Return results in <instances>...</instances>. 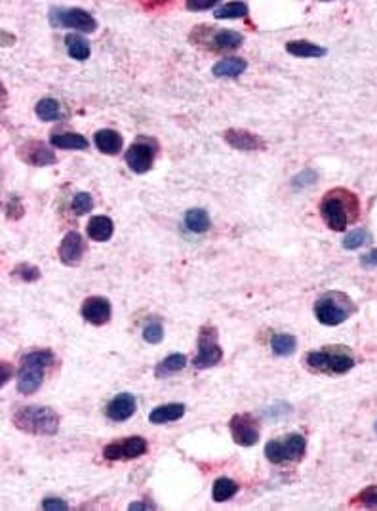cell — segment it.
I'll return each mask as SVG.
<instances>
[{
	"label": "cell",
	"instance_id": "6da1fadb",
	"mask_svg": "<svg viewBox=\"0 0 377 511\" xmlns=\"http://www.w3.org/2000/svg\"><path fill=\"white\" fill-rule=\"evenodd\" d=\"M320 216L332 231H345L358 222L360 201L352 191L343 188L330 189L320 201Z\"/></svg>",
	"mask_w": 377,
	"mask_h": 511
},
{
	"label": "cell",
	"instance_id": "7a4b0ae2",
	"mask_svg": "<svg viewBox=\"0 0 377 511\" xmlns=\"http://www.w3.org/2000/svg\"><path fill=\"white\" fill-rule=\"evenodd\" d=\"M308 370L326 376L347 374L354 365V355L345 345H326L324 350L308 351L305 357Z\"/></svg>",
	"mask_w": 377,
	"mask_h": 511
},
{
	"label": "cell",
	"instance_id": "3957f363",
	"mask_svg": "<svg viewBox=\"0 0 377 511\" xmlns=\"http://www.w3.org/2000/svg\"><path fill=\"white\" fill-rule=\"evenodd\" d=\"M53 353L48 350L31 351L21 359L17 370V391L21 395H33L42 385L46 370L53 365Z\"/></svg>",
	"mask_w": 377,
	"mask_h": 511
},
{
	"label": "cell",
	"instance_id": "277c9868",
	"mask_svg": "<svg viewBox=\"0 0 377 511\" xmlns=\"http://www.w3.org/2000/svg\"><path fill=\"white\" fill-rule=\"evenodd\" d=\"M14 426L29 435L51 437L60 429V418L48 407H21L12 416Z\"/></svg>",
	"mask_w": 377,
	"mask_h": 511
},
{
	"label": "cell",
	"instance_id": "5b68a950",
	"mask_svg": "<svg viewBox=\"0 0 377 511\" xmlns=\"http://www.w3.org/2000/svg\"><path fill=\"white\" fill-rule=\"evenodd\" d=\"M191 43L198 44V46L214 52V54H225V52L240 48L244 43V34L232 31V29H214L210 25H198L191 33Z\"/></svg>",
	"mask_w": 377,
	"mask_h": 511
},
{
	"label": "cell",
	"instance_id": "8992f818",
	"mask_svg": "<svg viewBox=\"0 0 377 511\" xmlns=\"http://www.w3.org/2000/svg\"><path fill=\"white\" fill-rule=\"evenodd\" d=\"M356 311L352 299L343 292H326L315 304V317L324 326H337L345 323Z\"/></svg>",
	"mask_w": 377,
	"mask_h": 511
},
{
	"label": "cell",
	"instance_id": "52a82bcc",
	"mask_svg": "<svg viewBox=\"0 0 377 511\" xmlns=\"http://www.w3.org/2000/svg\"><path fill=\"white\" fill-rule=\"evenodd\" d=\"M305 451H307V439L301 433H290L265 444L267 460L276 466L300 462L305 456Z\"/></svg>",
	"mask_w": 377,
	"mask_h": 511
},
{
	"label": "cell",
	"instance_id": "ba28073f",
	"mask_svg": "<svg viewBox=\"0 0 377 511\" xmlns=\"http://www.w3.org/2000/svg\"><path fill=\"white\" fill-rule=\"evenodd\" d=\"M223 359V350L217 343V328L215 326H202L198 332V353L193 359L195 368H212L219 365Z\"/></svg>",
	"mask_w": 377,
	"mask_h": 511
},
{
	"label": "cell",
	"instance_id": "9c48e42d",
	"mask_svg": "<svg viewBox=\"0 0 377 511\" xmlns=\"http://www.w3.org/2000/svg\"><path fill=\"white\" fill-rule=\"evenodd\" d=\"M50 23L53 27H67V29H77L82 33H94L97 29V21L92 14L80 8H51L50 10Z\"/></svg>",
	"mask_w": 377,
	"mask_h": 511
},
{
	"label": "cell",
	"instance_id": "30bf717a",
	"mask_svg": "<svg viewBox=\"0 0 377 511\" xmlns=\"http://www.w3.org/2000/svg\"><path fill=\"white\" fill-rule=\"evenodd\" d=\"M149 451V444L143 437H126L122 441H114L109 443L103 448V456L111 462H124L134 460L143 456Z\"/></svg>",
	"mask_w": 377,
	"mask_h": 511
},
{
	"label": "cell",
	"instance_id": "8fae6325",
	"mask_svg": "<svg viewBox=\"0 0 377 511\" xmlns=\"http://www.w3.org/2000/svg\"><path fill=\"white\" fill-rule=\"evenodd\" d=\"M232 441L240 446H254L259 441V424L250 412L234 414L229 422Z\"/></svg>",
	"mask_w": 377,
	"mask_h": 511
},
{
	"label": "cell",
	"instance_id": "7c38bea8",
	"mask_svg": "<svg viewBox=\"0 0 377 511\" xmlns=\"http://www.w3.org/2000/svg\"><path fill=\"white\" fill-rule=\"evenodd\" d=\"M154 157H156V149L153 145L149 144L147 139H139L136 144H132L126 155H124V161L128 164V168L136 174H145L153 168L154 164Z\"/></svg>",
	"mask_w": 377,
	"mask_h": 511
},
{
	"label": "cell",
	"instance_id": "4fadbf2b",
	"mask_svg": "<svg viewBox=\"0 0 377 511\" xmlns=\"http://www.w3.org/2000/svg\"><path fill=\"white\" fill-rule=\"evenodd\" d=\"M17 155L19 159L31 166H51L56 164V153L51 151L50 147L42 141H36V139H31L23 144L19 149H17Z\"/></svg>",
	"mask_w": 377,
	"mask_h": 511
},
{
	"label": "cell",
	"instance_id": "5bb4252c",
	"mask_svg": "<svg viewBox=\"0 0 377 511\" xmlns=\"http://www.w3.org/2000/svg\"><path fill=\"white\" fill-rule=\"evenodd\" d=\"M223 137L232 149H239V151H263V149H267L263 137L250 132V130H244V128H231L223 134Z\"/></svg>",
	"mask_w": 377,
	"mask_h": 511
},
{
	"label": "cell",
	"instance_id": "9a60e30c",
	"mask_svg": "<svg viewBox=\"0 0 377 511\" xmlns=\"http://www.w3.org/2000/svg\"><path fill=\"white\" fill-rule=\"evenodd\" d=\"M82 317L86 323L103 326L111 321V304L103 296H90L82 304Z\"/></svg>",
	"mask_w": 377,
	"mask_h": 511
},
{
	"label": "cell",
	"instance_id": "2e32d148",
	"mask_svg": "<svg viewBox=\"0 0 377 511\" xmlns=\"http://www.w3.org/2000/svg\"><path fill=\"white\" fill-rule=\"evenodd\" d=\"M84 250L86 242L84 239H82V235L77 233V231H69L60 245V260L65 265H69V267L78 265L82 262Z\"/></svg>",
	"mask_w": 377,
	"mask_h": 511
},
{
	"label": "cell",
	"instance_id": "e0dca14e",
	"mask_svg": "<svg viewBox=\"0 0 377 511\" xmlns=\"http://www.w3.org/2000/svg\"><path fill=\"white\" fill-rule=\"evenodd\" d=\"M136 397L132 393H119L117 397H112L109 400L105 412H107V418L112 420V422H124V420H128V418L136 414Z\"/></svg>",
	"mask_w": 377,
	"mask_h": 511
},
{
	"label": "cell",
	"instance_id": "ac0fdd59",
	"mask_svg": "<svg viewBox=\"0 0 377 511\" xmlns=\"http://www.w3.org/2000/svg\"><path fill=\"white\" fill-rule=\"evenodd\" d=\"M94 144L103 155H119L122 151L124 139L119 132H114L111 128H103V130L95 132Z\"/></svg>",
	"mask_w": 377,
	"mask_h": 511
},
{
	"label": "cell",
	"instance_id": "d6986e66",
	"mask_svg": "<svg viewBox=\"0 0 377 511\" xmlns=\"http://www.w3.org/2000/svg\"><path fill=\"white\" fill-rule=\"evenodd\" d=\"M86 231H88V237L92 240L105 242V240H109L112 237L114 223L107 216H94V218H90V222L86 225Z\"/></svg>",
	"mask_w": 377,
	"mask_h": 511
},
{
	"label": "cell",
	"instance_id": "ffe728a7",
	"mask_svg": "<svg viewBox=\"0 0 377 511\" xmlns=\"http://www.w3.org/2000/svg\"><path fill=\"white\" fill-rule=\"evenodd\" d=\"M185 414V405L183 402H168V405H160L149 414V422L151 424H168V422H175Z\"/></svg>",
	"mask_w": 377,
	"mask_h": 511
},
{
	"label": "cell",
	"instance_id": "44dd1931",
	"mask_svg": "<svg viewBox=\"0 0 377 511\" xmlns=\"http://www.w3.org/2000/svg\"><path fill=\"white\" fill-rule=\"evenodd\" d=\"M248 69V63L244 60H240V58H225V60H219L215 63L214 67H212V73H214V77H240L244 71Z\"/></svg>",
	"mask_w": 377,
	"mask_h": 511
},
{
	"label": "cell",
	"instance_id": "7402d4cb",
	"mask_svg": "<svg viewBox=\"0 0 377 511\" xmlns=\"http://www.w3.org/2000/svg\"><path fill=\"white\" fill-rule=\"evenodd\" d=\"M187 365V357L183 353H173V355H168V357L160 361L156 368H154V376L156 378H168L171 374H178Z\"/></svg>",
	"mask_w": 377,
	"mask_h": 511
},
{
	"label": "cell",
	"instance_id": "603a6c76",
	"mask_svg": "<svg viewBox=\"0 0 377 511\" xmlns=\"http://www.w3.org/2000/svg\"><path fill=\"white\" fill-rule=\"evenodd\" d=\"M286 52L295 58H324L326 48L308 43V41H291L286 44Z\"/></svg>",
	"mask_w": 377,
	"mask_h": 511
},
{
	"label": "cell",
	"instance_id": "cb8c5ba5",
	"mask_svg": "<svg viewBox=\"0 0 377 511\" xmlns=\"http://www.w3.org/2000/svg\"><path fill=\"white\" fill-rule=\"evenodd\" d=\"M50 144L58 149H67V151H84L90 147L88 139L80 134H53L50 137Z\"/></svg>",
	"mask_w": 377,
	"mask_h": 511
},
{
	"label": "cell",
	"instance_id": "d4e9b609",
	"mask_svg": "<svg viewBox=\"0 0 377 511\" xmlns=\"http://www.w3.org/2000/svg\"><path fill=\"white\" fill-rule=\"evenodd\" d=\"M185 225L193 233H206L212 225V220H210V216H208L204 208H193V210H188L185 214Z\"/></svg>",
	"mask_w": 377,
	"mask_h": 511
},
{
	"label": "cell",
	"instance_id": "484cf974",
	"mask_svg": "<svg viewBox=\"0 0 377 511\" xmlns=\"http://www.w3.org/2000/svg\"><path fill=\"white\" fill-rule=\"evenodd\" d=\"M239 490L240 485L236 481H232L229 477H219L214 483V488H212V498H214V502H227Z\"/></svg>",
	"mask_w": 377,
	"mask_h": 511
},
{
	"label": "cell",
	"instance_id": "4316f807",
	"mask_svg": "<svg viewBox=\"0 0 377 511\" xmlns=\"http://www.w3.org/2000/svg\"><path fill=\"white\" fill-rule=\"evenodd\" d=\"M65 46L71 58L78 61H84L90 58V44L80 34H67L65 36Z\"/></svg>",
	"mask_w": 377,
	"mask_h": 511
},
{
	"label": "cell",
	"instance_id": "83f0119b",
	"mask_svg": "<svg viewBox=\"0 0 377 511\" xmlns=\"http://www.w3.org/2000/svg\"><path fill=\"white\" fill-rule=\"evenodd\" d=\"M34 113L40 120H46V122H51V120H58L61 117V107L58 100L53 98H44L40 102L36 103L34 107Z\"/></svg>",
	"mask_w": 377,
	"mask_h": 511
},
{
	"label": "cell",
	"instance_id": "f1b7e54d",
	"mask_svg": "<svg viewBox=\"0 0 377 511\" xmlns=\"http://www.w3.org/2000/svg\"><path fill=\"white\" fill-rule=\"evenodd\" d=\"M248 14L250 10L246 2H227V4H223L214 12L215 19H240V17H246Z\"/></svg>",
	"mask_w": 377,
	"mask_h": 511
},
{
	"label": "cell",
	"instance_id": "f546056e",
	"mask_svg": "<svg viewBox=\"0 0 377 511\" xmlns=\"http://www.w3.org/2000/svg\"><path fill=\"white\" fill-rule=\"evenodd\" d=\"M271 348L276 355L280 357H290L291 353L297 348V340L290 336V334H276L273 336V341H271Z\"/></svg>",
	"mask_w": 377,
	"mask_h": 511
},
{
	"label": "cell",
	"instance_id": "4dcf8cb0",
	"mask_svg": "<svg viewBox=\"0 0 377 511\" xmlns=\"http://www.w3.org/2000/svg\"><path fill=\"white\" fill-rule=\"evenodd\" d=\"M368 240H369L368 231L364 229L351 231V233H347V237L343 240V248H345V250H356V248H360L362 245H366Z\"/></svg>",
	"mask_w": 377,
	"mask_h": 511
},
{
	"label": "cell",
	"instance_id": "1f68e13d",
	"mask_svg": "<svg viewBox=\"0 0 377 511\" xmlns=\"http://www.w3.org/2000/svg\"><path fill=\"white\" fill-rule=\"evenodd\" d=\"M354 506H364V508H377V485H372L364 488L362 492L352 498Z\"/></svg>",
	"mask_w": 377,
	"mask_h": 511
},
{
	"label": "cell",
	"instance_id": "d6a6232c",
	"mask_svg": "<svg viewBox=\"0 0 377 511\" xmlns=\"http://www.w3.org/2000/svg\"><path fill=\"white\" fill-rule=\"evenodd\" d=\"M71 208H73V212L77 214V216H84V214H88L94 208V198H92L90 193H78V195L73 198Z\"/></svg>",
	"mask_w": 377,
	"mask_h": 511
},
{
	"label": "cell",
	"instance_id": "836d02e7",
	"mask_svg": "<svg viewBox=\"0 0 377 511\" xmlns=\"http://www.w3.org/2000/svg\"><path fill=\"white\" fill-rule=\"evenodd\" d=\"M14 273H16L17 277L23 282H34L40 279V269H38L36 265L31 264H19L16 269H14Z\"/></svg>",
	"mask_w": 377,
	"mask_h": 511
},
{
	"label": "cell",
	"instance_id": "e575fe53",
	"mask_svg": "<svg viewBox=\"0 0 377 511\" xmlns=\"http://www.w3.org/2000/svg\"><path fill=\"white\" fill-rule=\"evenodd\" d=\"M164 338V328H162V324L160 323H149L143 328V340L147 341V343H160Z\"/></svg>",
	"mask_w": 377,
	"mask_h": 511
},
{
	"label": "cell",
	"instance_id": "d590c367",
	"mask_svg": "<svg viewBox=\"0 0 377 511\" xmlns=\"http://www.w3.org/2000/svg\"><path fill=\"white\" fill-rule=\"evenodd\" d=\"M217 6V0H188V2H185V8L187 10H195V12H198V10H210V8H215Z\"/></svg>",
	"mask_w": 377,
	"mask_h": 511
},
{
	"label": "cell",
	"instance_id": "8d00e7d4",
	"mask_svg": "<svg viewBox=\"0 0 377 511\" xmlns=\"http://www.w3.org/2000/svg\"><path fill=\"white\" fill-rule=\"evenodd\" d=\"M8 218L12 220H19L21 216H23V205H21V201L17 198V196H12L8 203Z\"/></svg>",
	"mask_w": 377,
	"mask_h": 511
},
{
	"label": "cell",
	"instance_id": "74e56055",
	"mask_svg": "<svg viewBox=\"0 0 377 511\" xmlns=\"http://www.w3.org/2000/svg\"><path fill=\"white\" fill-rule=\"evenodd\" d=\"M42 510L65 511V510H69V506H67V502H63V500H60V498H46V500L42 502Z\"/></svg>",
	"mask_w": 377,
	"mask_h": 511
},
{
	"label": "cell",
	"instance_id": "f35d334b",
	"mask_svg": "<svg viewBox=\"0 0 377 511\" xmlns=\"http://www.w3.org/2000/svg\"><path fill=\"white\" fill-rule=\"evenodd\" d=\"M362 265L364 267H377V248L366 255H362Z\"/></svg>",
	"mask_w": 377,
	"mask_h": 511
},
{
	"label": "cell",
	"instance_id": "ab89813d",
	"mask_svg": "<svg viewBox=\"0 0 377 511\" xmlns=\"http://www.w3.org/2000/svg\"><path fill=\"white\" fill-rule=\"evenodd\" d=\"M0 368H2V385H4V383L8 382L10 378H12V374H14V368H12V365L6 363V361H2V363H0Z\"/></svg>",
	"mask_w": 377,
	"mask_h": 511
},
{
	"label": "cell",
	"instance_id": "60d3db41",
	"mask_svg": "<svg viewBox=\"0 0 377 511\" xmlns=\"http://www.w3.org/2000/svg\"><path fill=\"white\" fill-rule=\"evenodd\" d=\"M128 510H154L153 503H141V502H134L130 503Z\"/></svg>",
	"mask_w": 377,
	"mask_h": 511
},
{
	"label": "cell",
	"instance_id": "b9f144b4",
	"mask_svg": "<svg viewBox=\"0 0 377 511\" xmlns=\"http://www.w3.org/2000/svg\"><path fill=\"white\" fill-rule=\"evenodd\" d=\"M376 433H377V424H376Z\"/></svg>",
	"mask_w": 377,
	"mask_h": 511
}]
</instances>
